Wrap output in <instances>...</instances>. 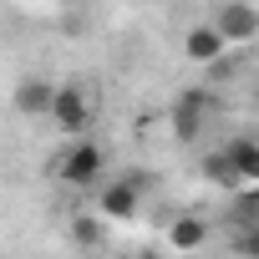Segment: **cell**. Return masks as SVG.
I'll return each mask as SVG.
<instances>
[{"mask_svg":"<svg viewBox=\"0 0 259 259\" xmlns=\"http://www.w3.org/2000/svg\"><path fill=\"white\" fill-rule=\"evenodd\" d=\"M102 168H107V153H102L92 138H76V143L61 153L56 178H61V183H71V188H92V183L102 178Z\"/></svg>","mask_w":259,"mask_h":259,"instance_id":"obj_1","label":"cell"},{"mask_svg":"<svg viewBox=\"0 0 259 259\" xmlns=\"http://www.w3.org/2000/svg\"><path fill=\"white\" fill-rule=\"evenodd\" d=\"M51 122L61 127L66 138H81V133H87V122H92V97L81 92V81H61L56 107H51Z\"/></svg>","mask_w":259,"mask_h":259,"instance_id":"obj_2","label":"cell"},{"mask_svg":"<svg viewBox=\"0 0 259 259\" xmlns=\"http://www.w3.org/2000/svg\"><path fill=\"white\" fill-rule=\"evenodd\" d=\"M213 26L224 31L229 46H249V41H259V11L249 6V0H224V6L213 11Z\"/></svg>","mask_w":259,"mask_h":259,"instance_id":"obj_3","label":"cell"},{"mask_svg":"<svg viewBox=\"0 0 259 259\" xmlns=\"http://www.w3.org/2000/svg\"><path fill=\"white\" fill-rule=\"evenodd\" d=\"M208 107H213V97H203V92H188V97L173 102V138H178V143H198V138H203Z\"/></svg>","mask_w":259,"mask_h":259,"instance_id":"obj_4","label":"cell"},{"mask_svg":"<svg viewBox=\"0 0 259 259\" xmlns=\"http://www.w3.org/2000/svg\"><path fill=\"white\" fill-rule=\"evenodd\" d=\"M224 46H229V41H224V31H219L213 21H208V26H193V31L183 36V56H188L193 66H213V61L224 56Z\"/></svg>","mask_w":259,"mask_h":259,"instance_id":"obj_5","label":"cell"},{"mask_svg":"<svg viewBox=\"0 0 259 259\" xmlns=\"http://www.w3.org/2000/svg\"><path fill=\"white\" fill-rule=\"evenodd\" d=\"M56 92H61L56 81H46V76H26V81L16 87V112H21V117H41V112L51 117Z\"/></svg>","mask_w":259,"mask_h":259,"instance_id":"obj_6","label":"cell"},{"mask_svg":"<svg viewBox=\"0 0 259 259\" xmlns=\"http://www.w3.org/2000/svg\"><path fill=\"white\" fill-rule=\"evenodd\" d=\"M102 213L107 219H133L138 213V183H112L102 193Z\"/></svg>","mask_w":259,"mask_h":259,"instance_id":"obj_7","label":"cell"},{"mask_svg":"<svg viewBox=\"0 0 259 259\" xmlns=\"http://www.w3.org/2000/svg\"><path fill=\"white\" fill-rule=\"evenodd\" d=\"M203 178H208V183H224V188H234V193L244 188V178H239L229 148H224V153H203Z\"/></svg>","mask_w":259,"mask_h":259,"instance_id":"obj_8","label":"cell"},{"mask_svg":"<svg viewBox=\"0 0 259 259\" xmlns=\"http://www.w3.org/2000/svg\"><path fill=\"white\" fill-rule=\"evenodd\" d=\"M229 158H234V168H239V178L244 183H259V143H229Z\"/></svg>","mask_w":259,"mask_h":259,"instance_id":"obj_9","label":"cell"},{"mask_svg":"<svg viewBox=\"0 0 259 259\" xmlns=\"http://www.w3.org/2000/svg\"><path fill=\"white\" fill-rule=\"evenodd\" d=\"M203 234H208V229H203V219H193V213H183V219L168 229L173 249H198V244H203Z\"/></svg>","mask_w":259,"mask_h":259,"instance_id":"obj_10","label":"cell"},{"mask_svg":"<svg viewBox=\"0 0 259 259\" xmlns=\"http://www.w3.org/2000/svg\"><path fill=\"white\" fill-rule=\"evenodd\" d=\"M234 254L239 259H259V224H239L234 229Z\"/></svg>","mask_w":259,"mask_h":259,"instance_id":"obj_11","label":"cell"},{"mask_svg":"<svg viewBox=\"0 0 259 259\" xmlns=\"http://www.w3.org/2000/svg\"><path fill=\"white\" fill-rule=\"evenodd\" d=\"M71 239H76V244H87V249H92V244H97V239H102V229H97V219H76V224H71Z\"/></svg>","mask_w":259,"mask_h":259,"instance_id":"obj_12","label":"cell"},{"mask_svg":"<svg viewBox=\"0 0 259 259\" xmlns=\"http://www.w3.org/2000/svg\"><path fill=\"white\" fill-rule=\"evenodd\" d=\"M138 259H163V254H138Z\"/></svg>","mask_w":259,"mask_h":259,"instance_id":"obj_13","label":"cell"}]
</instances>
